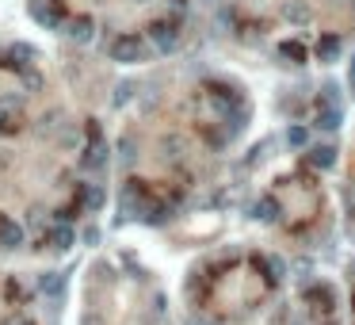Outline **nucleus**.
<instances>
[{"label": "nucleus", "mask_w": 355, "mask_h": 325, "mask_svg": "<svg viewBox=\"0 0 355 325\" xmlns=\"http://www.w3.org/2000/svg\"><path fill=\"white\" fill-rule=\"evenodd\" d=\"M267 291H272V279L260 264H225L195 287V310L218 322H233L256 310L267 299Z\"/></svg>", "instance_id": "nucleus-1"}, {"label": "nucleus", "mask_w": 355, "mask_h": 325, "mask_svg": "<svg viewBox=\"0 0 355 325\" xmlns=\"http://www.w3.org/2000/svg\"><path fill=\"white\" fill-rule=\"evenodd\" d=\"M0 325H39L27 291L16 279H4V275H0Z\"/></svg>", "instance_id": "nucleus-2"}, {"label": "nucleus", "mask_w": 355, "mask_h": 325, "mask_svg": "<svg viewBox=\"0 0 355 325\" xmlns=\"http://www.w3.org/2000/svg\"><path fill=\"white\" fill-rule=\"evenodd\" d=\"M352 317H355V299H352Z\"/></svg>", "instance_id": "nucleus-3"}]
</instances>
